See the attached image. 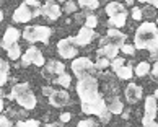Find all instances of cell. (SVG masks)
<instances>
[{"mask_svg":"<svg viewBox=\"0 0 158 127\" xmlns=\"http://www.w3.org/2000/svg\"><path fill=\"white\" fill-rule=\"evenodd\" d=\"M158 39V26L156 23H150V21H145L142 23L137 31H135V36H134V46L137 49H150V46L153 44Z\"/></svg>","mask_w":158,"mask_h":127,"instance_id":"cell-1","label":"cell"},{"mask_svg":"<svg viewBox=\"0 0 158 127\" xmlns=\"http://www.w3.org/2000/svg\"><path fill=\"white\" fill-rule=\"evenodd\" d=\"M77 93L80 96V103H88L99 98V83L95 75H85L78 78L77 83Z\"/></svg>","mask_w":158,"mask_h":127,"instance_id":"cell-2","label":"cell"},{"mask_svg":"<svg viewBox=\"0 0 158 127\" xmlns=\"http://www.w3.org/2000/svg\"><path fill=\"white\" fill-rule=\"evenodd\" d=\"M10 98H13V100L18 103L21 108L28 109V111L34 109L36 104H38L36 96H34L33 90L30 88V85H28V83H16V85H13Z\"/></svg>","mask_w":158,"mask_h":127,"instance_id":"cell-3","label":"cell"},{"mask_svg":"<svg viewBox=\"0 0 158 127\" xmlns=\"http://www.w3.org/2000/svg\"><path fill=\"white\" fill-rule=\"evenodd\" d=\"M51 28L48 26H28L26 30H23V38L26 39L28 43H43L48 44L49 38H51Z\"/></svg>","mask_w":158,"mask_h":127,"instance_id":"cell-4","label":"cell"},{"mask_svg":"<svg viewBox=\"0 0 158 127\" xmlns=\"http://www.w3.org/2000/svg\"><path fill=\"white\" fill-rule=\"evenodd\" d=\"M72 70L75 77L81 78L85 75H93L98 68H96V63H93L88 57H77L72 62Z\"/></svg>","mask_w":158,"mask_h":127,"instance_id":"cell-5","label":"cell"},{"mask_svg":"<svg viewBox=\"0 0 158 127\" xmlns=\"http://www.w3.org/2000/svg\"><path fill=\"white\" fill-rule=\"evenodd\" d=\"M145 116L142 119L143 127H158V122H155L156 113H158V104L155 96H147L145 98Z\"/></svg>","mask_w":158,"mask_h":127,"instance_id":"cell-6","label":"cell"},{"mask_svg":"<svg viewBox=\"0 0 158 127\" xmlns=\"http://www.w3.org/2000/svg\"><path fill=\"white\" fill-rule=\"evenodd\" d=\"M57 52L64 59H73L78 54V46L75 44L73 38H67V39H60L57 43Z\"/></svg>","mask_w":158,"mask_h":127,"instance_id":"cell-7","label":"cell"},{"mask_svg":"<svg viewBox=\"0 0 158 127\" xmlns=\"http://www.w3.org/2000/svg\"><path fill=\"white\" fill-rule=\"evenodd\" d=\"M30 63H34V65H38V67L44 65V55L36 46H30L28 51L25 52V55H21V65L23 67H28Z\"/></svg>","mask_w":158,"mask_h":127,"instance_id":"cell-8","label":"cell"},{"mask_svg":"<svg viewBox=\"0 0 158 127\" xmlns=\"http://www.w3.org/2000/svg\"><path fill=\"white\" fill-rule=\"evenodd\" d=\"M36 16V11L31 5H28L26 2L21 3L18 8L13 11V21L15 23H28L30 20H33Z\"/></svg>","mask_w":158,"mask_h":127,"instance_id":"cell-9","label":"cell"},{"mask_svg":"<svg viewBox=\"0 0 158 127\" xmlns=\"http://www.w3.org/2000/svg\"><path fill=\"white\" fill-rule=\"evenodd\" d=\"M81 104V111L85 114H95V116H99L104 109H106V100L103 96L96 98L93 101H88V103H80Z\"/></svg>","mask_w":158,"mask_h":127,"instance_id":"cell-10","label":"cell"},{"mask_svg":"<svg viewBox=\"0 0 158 127\" xmlns=\"http://www.w3.org/2000/svg\"><path fill=\"white\" fill-rule=\"evenodd\" d=\"M41 15L46 16L48 20L56 21L57 18H60L62 8H60V5H57V0H48V2L41 7Z\"/></svg>","mask_w":158,"mask_h":127,"instance_id":"cell-11","label":"cell"},{"mask_svg":"<svg viewBox=\"0 0 158 127\" xmlns=\"http://www.w3.org/2000/svg\"><path fill=\"white\" fill-rule=\"evenodd\" d=\"M126 39H127V36L124 33H121L119 30H116V28H109L106 36L99 41V44L101 46L103 44H114V46H118V47H121V46L126 43Z\"/></svg>","mask_w":158,"mask_h":127,"instance_id":"cell-12","label":"cell"},{"mask_svg":"<svg viewBox=\"0 0 158 127\" xmlns=\"http://www.w3.org/2000/svg\"><path fill=\"white\" fill-rule=\"evenodd\" d=\"M65 72V67L64 63L59 60H51L46 63V67L43 68V77L48 80H56V77H59L60 73Z\"/></svg>","mask_w":158,"mask_h":127,"instance_id":"cell-13","label":"cell"},{"mask_svg":"<svg viewBox=\"0 0 158 127\" xmlns=\"http://www.w3.org/2000/svg\"><path fill=\"white\" fill-rule=\"evenodd\" d=\"M124 95H126L127 103H131V104H135V103H139L140 100H142L143 90H142V86H139L137 83H129V85L126 86Z\"/></svg>","mask_w":158,"mask_h":127,"instance_id":"cell-14","label":"cell"},{"mask_svg":"<svg viewBox=\"0 0 158 127\" xmlns=\"http://www.w3.org/2000/svg\"><path fill=\"white\" fill-rule=\"evenodd\" d=\"M20 38H23V33L20 30H16V28H13V26H8L5 34H3V38H2V47L8 49L11 44L18 43Z\"/></svg>","mask_w":158,"mask_h":127,"instance_id":"cell-15","label":"cell"},{"mask_svg":"<svg viewBox=\"0 0 158 127\" xmlns=\"http://www.w3.org/2000/svg\"><path fill=\"white\" fill-rule=\"evenodd\" d=\"M93 38H95V31H93V28L83 26L78 31L77 36L73 38V41H75V44H77V46H80V47H85V46H88L91 43Z\"/></svg>","mask_w":158,"mask_h":127,"instance_id":"cell-16","label":"cell"},{"mask_svg":"<svg viewBox=\"0 0 158 127\" xmlns=\"http://www.w3.org/2000/svg\"><path fill=\"white\" fill-rule=\"evenodd\" d=\"M70 101V95L64 90H54L52 95L49 96V103L54 108H62V106H67V103Z\"/></svg>","mask_w":158,"mask_h":127,"instance_id":"cell-17","label":"cell"},{"mask_svg":"<svg viewBox=\"0 0 158 127\" xmlns=\"http://www.w3.org/2000/svg\"><path fill=\"white\" fill-rule=\"evenodd\" d=\"M119 49L121 47H118V46H114V44H103V46H99V49L96 51V55L98 57H108L109 60H113L114 57H118Z\"/></svg>","mask_w":158,"mask_h":127,"instance_id":"cell-18","label":"cell"},{"mask_svg":"<svg viewBox=\"0 0 158 127\" xmlns=\"http://www.w3.org/2000/svg\"><path fill=\"white\" fill-rule=\"evenodd\" d=\"M106 108L113 114H121L124 111V104L118 96H106Z\"/></svg>","mask_w":158,"mask_h":127,"instance_id":"cell-19","label":"cell"},{"mask_svg":"<svg viewBox=\"0 0 158 127\" xmlns=\"http://www.w3.org/2000/svg\"><path fill=\"white\" fill-rule=\"evenodd\" d=\"M126 11H127L126 7L119 2H111V3L106 5V15L109 16V18H113V16H116V15H121V13H126Z\"/></svg>","mask_w":158,"mask_h":127,"instance_id":"cell-20","label":"cell"},{"mask_svg":"<svg viewBox=\"0 0 158 127\" xmlns=\"http://www.w3.org/2000/svg\"><path fill=\"white\" fill-rule=\"evenodd\" d=\"M126 20H127V11L126 13H121V15H116V16H113V18H109L108 20V25L111 26V28H122L126 25Z\"/></svg>","mask_w":158,"mask_h":127,"instance_id":"cell-21","label":"cell"},{"mask_svg":"<svg viewBox=\"0 0 158 127\" xmlns=\"http://www.w3.org/2000/svg\"><path fill=\"white\" fill-rule=\"evenodd\" d=\"M8 70L10 65L7 60H0V86H3L8 80Z\"/></svg>","mask_w":158,"mask_h":127,"instance_id":"cell-22","label":"cell"},{"mask_svg":"<svg viewBox=\"0 0 158 127\" xmlns=\"http://www.w3.org/2000/svg\"><path fill=\"white\" fill-rule=\"evenodd\" d=\"M116 75H118L119 78H122V80H129V78H132L134 70H132V67L121 65L119 68H116Z\"/></svg>","mask_w":158,"mask_h":127,"instance_id":"cell-23","label":"cell"},{"mask_svg":"<svg viewBox=\"0 0 158 127\" xmlns=\"http://www.w3.org/2000/svg\"><path fill=\"white\" fill-rule=\"evenodd\" d=\"M152 70V67H150V63L148 62H140L139 65L134 68V73L137 75V77H145V75H148Z\"/></svg>","mask_w":158,"mask_h":127,"instance_id":"cell-24","label":"cell"},{"mask_svg":"<svg viewBox=\"0 0 158 127\" xmlns=\"http://www.w3.org/2000/svg\"><path fill=\"white\" fill-rule=\"evenodd\" d=\"M7 54H8V57L11 60H18V59H21V49H20V46L18 44H11L10 47L7 49Z\"/></svg>","mask_w":158,"mask_h":127,"instance_id":"cell-25","label":"cell"},{"mask_svg":"<svg viewBox=\"0 0 158 127\" xmlns=\"http://www.w3.org/2000/svg\"><path fill=\"white\" fill-rule=\"evenodd\" d=\"M70 82H72V78H70V75L65 73V72L60 73L59 77H56V80H54V83L64 86V88H69V86H70Z\"/></svg>","mask_w":158,"mask_h":127,"instance_id":"cell-26","label":"cell"},{"mask_svg":"<svg viewBox=\"0 0 158 127\" xmlns=\"http://www.w3.org/2000/svg\"><path fill=\"white\" fill-rule=\"evenodd\" d=\"M78 5L81 8H88V10H95L99 7V0H78Z\"/></svg>","mask_w":158,"mask_h":127,"instance_id":"cell-27","label":"cell"},{"mask_svg":"<svg viewBox=\"0 0 158 127\" xmlns=\"http://www.w3.org/2000/svg\"><path fill=\"white\" fill-rule=\"evenodd\" d=\"M78 8V3L77 2H72V0H65V5H64V11L65 13H75Z\"/></svg>","mask_w":158,"mask_h":127,"instance_id":"cell-28","label":"cell"},{"mask_svg":"<svg viewBox=\"0 0 158 127\" xmlns=\"http://www.w3.org/2000/svg\"><path fill=\"white\" fill-rule=\"evenodd\" d=\"M96 63V68L98 70H103V68H108L111 65V60L108 59V57H98V60L95 62Z\"/></svg>","mask_w":158,"mask_h":127,"instance_id":"cell-29","label":"cell"},{"mask_svg":"<svg viewBox=\"0 0 158 127\" xmlns=\"http://www.w3.org/2000/svg\"><path fill=\"white\" fill-rule=\"evenodd\" d=\"M111 116H113V113H111L109 109L106 108V109H104V111L98 116V117H99V122H101V124H108L109 121H111Z\"/></svg>","mask_w":158,"mask_h":127,"instance_id":"cell-30","label":"cell"},{"mask_svg":"<svg viewBox=\"0 0 158 127\" xmlns=\"http://www.w3.org/2000/svg\"><path fill=\"white\" fill-rule=\"evenodd\" d=\"M16 125H18V127H38L39 122L36 119H28V121H18Z\"/></svg>","mask_w":158,"mask_h":127,"instance_id":"cell-31","label":"cell"},{"mask_svg":"<svg viewBox=\"0 0 158 127\" xmlns=\"http://www.w3.org/2000/svg\"><path fill=\"white\" fill-rule=\"evenodd\" d=\"M85 26H88V28H93V30H95V28L98 26V18L95 15H88L85 18Z\"/></svg>","mask_w":158,"mask_h":127,"instance_id":"cell-32","label":"cell"},{"mask_svg":"<svg viewBox=\"0 0 158 127\" xmlns=\"http://www.w3.org/2000/svg\"><path fill=\"white\" fill-rule=\"evenodd\" d=\"M135 46H132V44H122L121 46V51H122V52H124V54H129V55H134V54H135Z\"/></svg>","mask_w":158,"mask_h":127,"instance_id":"cell-33","label":"cell"},{"mask_svg":"<svg viewBox=\"0 0 158 127\" xmlns=\"http://www.w3.org/2000/svg\"><path fill=\"white\" fill-rule=\"evenodd\" d=\"M95 125H98V122L93 119H83L78 122V127H95Z\"/></svg>","mask_w":158,"mask_h":127,"instance_id":"cell-34","label":"cell"},{"mask_svg":"<svg viewBox=\"0 0 158 127\" xmlns=\"http://www.w3.org/2000/svg\"><path fill=\"white\" fill-rule=\"evenodd\" d=\"M142 16H143L142 8H139V7H134L132 8V18L135 20V21H140V20H142Z\"/></svg>","mask_w":158,"mask_h":127,"instance_id":"cell-35","label":"cell"},{"mask_svg":"<svg viewBox=\"0 0 158 127\" xmlns=\"http://www.w3.org/2000/svg\"><path fill=\"white\" fill-rule=\"evenodd\" d=\"M121 65H124V57H114V59L111 60V67H113L114 70L119 68Z\"/></svg>","mask_w":158,"mask_h":127,"instance_id":"cell-36","label":"cell"},{"mask_svg":"<svg viewBox=\"0 0 158 127\" xmlns=\"http://www.w3.org/2000/svg\"><path fill=\"white\" fill-rule=\"evenodd\" d=\"M28 5H31V7L34 8V11H36V16L41 15V3L38 2V0H26Z\"/></svg>","mask_w":158,"mask_h":127,"instance_id":"cell-37","label":"cell"},{"mask_svg":"<svg viewBox=\"0 0 158 127\" xmlns=\"http://www.w3.org/2000/svg\"><path fill=\"white\" fill-rule=\"evenodd\" d=\"M155 8V7H153ZM153 8H150L148 5H145V8L142 10V13L145 15V16H150V18H155V10Z\"/></svg>","mask_w":158,"mask_h":127,"instance_id":"cell-38","label":"cell"},{"mask_svg":"<svg viewBox=\"0 0 158 127\" xmlns=\"http://www.w3.org/2000/svg\"><path fill=\"white\" fill-rule=\"evenodd\" d=\"M11 125V121L7 116H2L0 117V127H10Z\"/></svg>","mask_w":158,"mask_h":127,"instance_id":"cell-39","label":"cell"},{"mask_svg":"<svg viewBox=\"0 0 158 127\" xmlns=\"http://www.w3.org/2000/svg\"><path fill=\"white\" fill-rule=\"evenodd\" d=\"M70 117H72V114H70V113H62V114H60V122H62V124H64V122H69Z\"/></svg>","mask_w":158,"mask_h":127,"instance_id":"cell-40","label":"cell"},{"mask_svg":"<svg viewBox=\"0 0 158 127\" xmlns=\"http://www.w3.org/2000/svg\"><path fill=\"white\" fill-rule=\"evenodd\" d=\"M52 91H54V88H52V86H44V88H43V95H44V96H51Z\"/></svg>","mask_w":158,"mask_h":127,"instance_id":"cell-41","label":"cell"},{"mask_svg":"<svg viewBox=\"0 0 158 127\" xmlns=\"http://www.w3.org/2000/svg\"><path fill=\"white\" fill-rule=\"evenodd\" d=\"M150 72H152V75H153L155 78H158V60L155 62V65L152 67V70H150Z\"/></svg>","mask_w":158,"mask_h":127,"instance_id":"cell-42","label":"cell"},{"mask_svg":"<svg viewBox=\"0 0 158 127\" xmlns=\"http://www.w3.org/2000/svg\"><path fill=\"white\" fill-rule=\"evenodd\" d=\"M3 91L2 90H0V113H2V109H3Z\"/></svg>","mask_w":158,"mask_h":127,"instance_id":"cell-43","label":"cell"},{"mask_svg":"<svg viewBox=\"0 0 158 127\" xmlns=\"http://www.w3.org/2000/svg\"><path fill=\"white\" fill-rule=\"evenodd\" d=\"M150 5H153L155 8H158V0H150Z\"/></svg>","mask_w":158,"mask_h":127,"instance_id":"cell-44","label":"cell"},{"mask_svg":"<svg viewBox=\"0 0 158 127\" xmlns=\"http://www.w3.org/2000/svg\"><path fill=\"white\" fill-rule=\"evenodd\" d=\"M134 2H135V0H126V3H127V5H132Z\"/></svg>","mask_w":158,"mask_h":127,"instance_id":"cell-45","label":"cell"},{"mask_svg":"<svg viewBox=\"0 0 158 127\" xmlns=\"http://www.w3.org/2000/svg\"><path fill=\"white\" fill-rule=\"evenodd\" d=\"M2 20H3V11L0 10V23H2Z\"/></svg>","mask_w":158,"mask_h":127,"instance_id":"cell-46","label":"cell"},{"mask_svg":"<svg viewBox=\"0 0 158 127\" xmlns=\"http://www.w3.org/2000/svg\"><path fill=\"white\" fill-rule=\"evenodd\" d=\"M140 3H150V0H139Z\"/></svg>","mask_w":158,"mask_h":127,"instance_id":"cell-47","label":"cell"},{"mask_svg":"<svg viewBox=\"0 0 158 127\" xmlns=\"http://www.w3.org/2000/svg\"><path fill=\"white\" fill-rule=\"evenodd\" d=\"M155 98H156V100H158V88L155 90Z\"/></svg>","mask_w":158,"mask_h":127,"instance_id":"cell-48","label":"cell"},{"mask_svg":"<svg viewBox=\"0 0 158 127\" xmlns=\"http://www.w3.org/2000/svg\"><path fill=\"white\" fill-rule=\"evenodd\" d=\"M57 2H65V0H57Z\"/></svg>","mask_w":158,"mask_h":127,"instance_id":"cell-49","label":"cell"},{"mask_svg":"<svg viewBox=\"0 0 158 127\" xmlns=\"http://www.w3.org/2000/svg\"><path fill=\"white\" fill-rule=\"evenodd\" d=\"M156 26H158V18H156Z\"/></svg>","mask_w":158,"mask_h":127,"instance_id":"cell-50","label":"cell"}]
</instances>
